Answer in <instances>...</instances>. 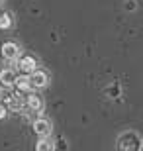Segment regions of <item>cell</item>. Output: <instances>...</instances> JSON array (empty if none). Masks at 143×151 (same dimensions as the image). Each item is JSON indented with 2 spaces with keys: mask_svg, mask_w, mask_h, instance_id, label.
Masks as SVG:
<instances>
[{
  "mask_svg": "<svg viewBox=\"0 0 143 151\" xmlns=\"http://www.w3.org/2000/svg\"><path fill=\"white\" fill-rule=\"evenodd\" d=\"M0 53H2V57H4L6 61H16L18 57L22 55V49H20V45L14 43V41H6V43L2 45Z\"/></svg>",
  "mask_w": 143,
  "mask_h": 151,
  "instance_id": "1",
  "label": "cell"
},
{
  "mask_svg": "<svg viewBox=\"0 0 143 151\" xmlns=\"http://www.w3.org/2000/svg\"><path fill=\"white\" fill-rule=\"evenodd\" d=\"M29 81H32V88H45L49 83V75L41 69H35L33 73H29Z\"/></svg>",
  "mask_w": 143,
  "mask_h": 151,
  "instance_id": "2",
  "label": "cell"
},
{
  "mask_svg": "<svg viewBox=\"0 0 143 151\" xmlns=\"http://www.w3.org/2000/svg\"><path fill=\"white\" fill-rule=\"evenodd\" d=\"M33 132H35L39 137L51 135V132H53L51 122H49V120H45V118H37V120H33Z\"/></svg>",
  "mask_w": 143,
  "mask_h": 151,
  "instance_id": "3",
  "label": "cell"
},
{
  "mask_svg": "<svg viewBox=\"0 0 143 151\" xmlns=\"http://www.w3.org/2000/svg\"><path fill=\"white\" fill-rule=\"evenodd\" d=\"M16 69L12 67H6L0 71V84L4 86V88H12L14 86V83H16Z\"/></svg>",
  "mask_w": 143,
  "mask_h": 151,
  "instance_id": "4",
  "label": "cell"
},
{
  "mask_svg": "<svg viewBox=\"0 0 143 151\" xmlns=\"http://www.w3.org/2000/svg\"><path fill=\"white\" fill-rule=\"evenodd\" d=\"M18 69H20L22 73L29 75V73H33V71L37 69V61H35L33 57H29V55L18 57Z\"/></svg>",
  "mask_w": 143,
  "mask_h": 151,
  "instance_id": "5",
  "label": "cell"
},
{
  "mask_svg": "<svg viewBox=\"0 0 143 151\" xmlns=\"http://www.w3.org/2000/svg\"><path fill=\"white\" fill-rule=\"evenodd\" d=\"M4 102H6V108L12 110V112H20V110L24 108V102H22V98H20V94H8V96H4Z\"/></svg>",
  "mask_w": 143,
  "mask_h": 151,
  "instance_id": "6",
  "label": "cell"
},
{
  "mask_svg": "<svg viewBox=\"0 0 143 151\" xmlns=\"http://www.w3.org/2000/svg\"><path fill=\"white\" fill-rule=\"evenodd\" d=\"M26 106H28L32 112H41V110H43V100H41L37 94L29 92V94L26 96Z\"/></svg>",
  "mask_w": 143,
  "mask_h": 151,
  "instance_id": "7",
  "label": "cell"
},
{
  "mask_svg": "<svg viewBox=\"0 0 143 151\" xmlns=\"http://www.w3.org/2000/svg\"><path fill=\"white\" fill-rule=\"evenodd\" d=\"M14 86H16L20 92H29L32 90V81H29V75H20V77H16V83H14Z\"/></svg>",
  "mask_w": 143,
  "mask_h": 151,
  "instance_id": "8",
  "label": "cell"
},
{
  "mask_svg": "<svg viewBox=\"0 0 143 151\" xmlns=\"http://www.w3.org/2000/svg\"><path fill=\"white\" fill-rule=\"evenodd\" d=\"M35 149H37V151H51V149H55V141L51 139L49 135L39 137V141L35 143Z\"/></svg>",
  "mask_w": 143,
  "mask_h": 151,
  "instance_id": "9",
  "label": "cell"
},
{
  "mask_svg": "<svg viewBox=\"0 0 143 151\" xmlns=\"http://www.w3.org/2000/svg\"><path fill=\"white\" fill-rule=\"evenodd\" d=\"M12 16L8 14V12H2L0 14V29H10L12 28Z\"/></svg>",
  "mask_w": 143,
  "mask_h": 151,
  "instance_id": "10",
  "label": "cell"
},
{
  "mask_svg": "<svg viewBox=\"0 0 143 151\" xmlns=\"http://www.w3.org/2000/svg\"><path fill=\"white\" fill-rule=\"evenodd\" d=\"M124 8H126L127 12H133L135 8H137V4H135V0H126V4H124Z\"/></svg>",
  "mask_w": 143,
  "mask_h": 151,
  "instance_id": "11",
  "label": "cell"
},
{
  "mask_svg": "<svg viewBox=\"0 0 143 151\" xmlns=\"http://www.w3.org/2000/svg\"><path fill=\"white\" fill-rule=\"evenodd\" d=\"M6 116H8V108H6V104H0V120H4Z\"/></svg>",
  "mask_w": 143,
  "mask_h": 151,
  "instance_id": "12",
  "label": "cell"
},
{
  "mask_svg": "<svg viewBox=\"0 0 143 151\" xmlns=\"http://www.w3.org/2000/svg\"><path fill=\"white\" fill-rule=\"evenodd\" d=\"M2 4H4V0H0V6H2Z\"/></svg>",
  "mask_w": 143,
  "mask_h": 151,
  "instance_id": "13",
  "label": "cell"
}]
</instances>
